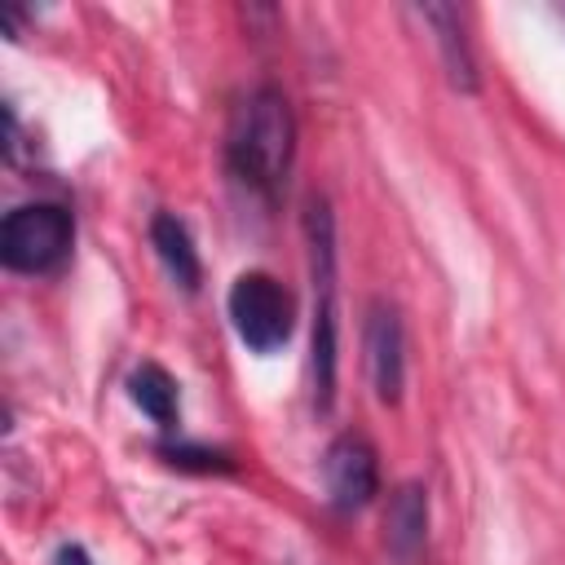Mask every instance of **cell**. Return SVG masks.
<instances>
[{
  "mask_svg": "<svg viewBox=\"0 0 565 565\" xmlns=\"http://www.w3.org/2000/svg\"><path fill=\"white\" fill-rule=\"evenodd\" d=\"M225 159L230 172L260 199H274L282 190L296 159V115L282 88L260 84L234 106L225 132Z\"/></svg>",
  "mask_w": 565,
  "mask_h": 565,
  "instance_id": "1",
  "label": "cell"
},
{
  "mask_svg": "<svg viewBox=\"0 0 565 565\" xmlns=\"http://www.w3.org/2000/svg\"><path fill=\"white\" fill-rule=\"evenodd\" d=\"M305 247H309V282H313V340H309V366H313V402L318 411H331L335 402V366H340V282H335V216L322 194L305 203Z\"/></svg>",
  "mask_w": 565,
  "mask_h": 565,
  "instance_id": "2",
  "label": "cell"
},
{
  "mask_svg": "<svg viewBox=\"0 0 565 565\" xmlns=\"http://www.w3.org/2000/svg\"><path fill=\"white\" fill-rule=\"evenodd\" d=\"M75 243V221L62 203H22L0 225V260L13 274H53Z\"/></svg>",
  "mask_w": 565,
  "mask_h": 565,
  "instance_id": "3",
  "label": "cell"
},
{
  "mask_svg": "<svg viewBox=\"0 0 565 565\" xmlns=\"http://www.w3.org/2000/svg\"><path fill=\"white\" fill-rule=\"evenodd\" d=\"M225 309H230V322L238 331V340L252 349V353H274L287 344L291 335V322H296V305H291V291L265 274V269H247L234 278L230 296H225Z\"/></svg>",
  "mask_w": 565,
  "mask_h": 565,
  "instance_id": "4",
  "label": "cell"
},
{
  "mask_svg": "<svg viewBox=\"0 0 565 565\" xmlns=\"http://www.w3.org/2000/svg\"><path fill=\"white\" fill-rule=\"evenodd\" d=\"M322 481L335 512H358L380 490V455L362 433H340L322 455Z\"/></svg>",
  "mask_w": 565,
  "mask_h": 565,
  "instance_id": "5",
  "label": "cell"
},
{
  "mask_svg": "<svg viewBox=\"0 0 565 565\" xmlns=\"http://www.w3.org/2000/svg\"><path fill=\"white\" fill-rule=\"evenodd\" d=\"M362 349H366V375H371L375 402L397 406L402 388H406V327H402V313L388 300H375L366 309Z\"/></svg>",
  "mask_w": 565,
  "mask_h": 565,
  "instance_id": "6",
  "label": "cell"
},
{
  "mask_svg": "<svg viewBox=\"0 0 565 565\" xmlns=\"http://www.w3.org/2000/svg\"><path fill=\"white\" fill-rule=\"evenodd\" d=\"M384 547L397 565H419L428 547V490L419 481H402L388 494L384 512Z\"/></svg>",
  "mask_w": 565,
  "mask_h": 565,
  "instance_id": "7",
  "label": "cell"
},
{
  "mask_svg": "<svg viewBox=\"0 0 565 565\" xmlns=\"http://www.w3.org/2000/svg\"><path fill=\"white\" fill-rule=\"evenodd\" d=\"M415 13L433 26V44L441 53L446 79L459 93H477L481 88V75H477V57H472V44H468V31H463V13L455 4H419Z\"/></svg>",
  "mask_w": 565,
  "mask_h": 565,
  "instance_id": "8",
  "label": "cell"
},
{
  "mask_svg": "<svg viewBox=\"0 0 565 565\" xmlns=\"http://www.w3.org/2000/svg\"><path fill=\"white\" fill-rule=\"evenodd\" d=\"M150 247H154L159 265L168 269V278H172L181 291H199V282H203V260H199L194 238H190V230H185L181 216L154 212V221H150Z\"/></svg>",
  "mask_w": 565,
  "mask_h": 565,
  "instance_id": "9",
  "label": "cell"
},
{
  "mask_svg": "<svg viewBox=\"0 0 565 565\" xmlns=\"http://www.w3.org/2000/svg\"><path fill=\"white\" fill-rule=\"evenodd\" d=\"M128 397L141 415H150L159 428H172L177 424V411H181V393H177V380L159 366V362H141L132 375H128Z\"/></svg>",
  "mask_w": 565,
  "mask_h": 565,
  "instance_id": "10",
  "label": "cell"
},
{
  "mask_svg": "<svg viewBox=\"0 0 565 565\" xmlns=\"http://www.w3.org/2000/svg\"><path fill=\"white\" fill-rule=\"evenodd\" d=\"M159 455L172 463V468H185V472H230L234 459L225 450H212V446H194V441H163Z\"/></svg>",
  "mask_w": 565,
  "mask_h": 565,
  "instance_id": "11",
  "label": "cell"
},
{
  "mask_svg": "<svg viewBox=\"0 0 565 565\" xmlns=\"http://www.w3.org/2000/svg\"><path fill=\"white\" fill-rule=\"evenodd\" d=\"M53 565H93V556H88L79 543H62L57 556H53Z\"/></svg>",
  "mask_w": 565,
  "mask_h": 565,
  "instance_id": "12",
  "label": "cell"
}]
</instances>
